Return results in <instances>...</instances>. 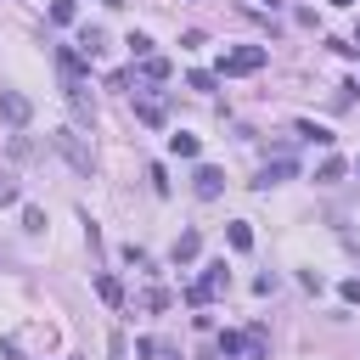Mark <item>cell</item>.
Instances as JSON below:
<instances>
[{"mask_svg":"<svg viewBox=\"0 0 360 360\" xmlns=\"http://www.w3.org/2000/svg\"><path fill=\"white\" fill-rule=\"evenodd\" d=\"M248 360H270V338H264V327H248V349H242Z\"/></svg>","mask_w":360,"mask_h":360,"instance_id":"obj_8","label":"cell"},{"mask_svg":"<svg viewBox=\"0 0 360 360\" xmlns=\"http://www.w3.org/2000/svg\"><path fill=\"white\" fill-rule=\"evenodd\" d=\"M96 287H102V298H107V304H124V293H118V282H113V276H96Z\"/></svg>","mask_w":360,"mask_h":360,"instance_id":"obj_19","label":"cell"},{"mask_svg":"<svg viewBox=\"0 0 360 360\" xmlns=\"http://www.w3.org/2000/svg\"><path fill=\"white\" fill-rule=\"evenodd\" d=\"M298 135H304V141H315V147H332V141H338L327 124H298Z\"/></svg>","mask_w":360,"mask_h":360,"instance_id":"obj_9","label":"cell"},{"mask_svg":"<svg viewBox=\"0 0 360 360\" xmlns=\"http://www.w3.org/2000/svg\"><path fill=\"white\" fill-rule=\"evenodd\" d=\"M225 237H231V248H237V253H248V248H253V231H248L242 219H237V225H231V231H225Z\"/></svg>","mask_w":360,"mask_h":360,"instance_id":"obj_13","label":"cell"},{"mask_svg":"<svg viewBox=\"0 0 360 360\" xmlns=\"http://www.w3.org/2000/svg\"><path fill=\"white\" fill-rule=\"evenodd\" d=\"M79 51L96 57V51H102V28H84V34H79Z\"/></svg>","mask_w":360,"mask_h":360,"instance_id":"obj_15","label":"cell"},{"mask_svg":"<svg viewBox=\"0 0 360 360\" xmlns=\"http://www.w3.org/2000/svg\"><path fill=\"white\" fill-rule=\"evenodd\" d=\"M219 287H231V270H225V259H219V264H208V270H203V282H197V287H192V304H208V298H214V293H219Z\"/></svg>","mask_w":360,"mask_h":360,"instance_id":"obj_3","label":"cell"},{"mask_svg":"<svg viewBox=\"0 0 360 360\" xmlns=\"http://www.w3.org/2000/svg\"><path fill=\"white\" fill-rule=\"evenodd\" d=\"M147 180H152V192H158V197L169 192V174H163V163H152V169H147Z\"/></svg>","mask_w":360,"mask_h":360,"instance_id":"obj_20","label":"cell"},{"mask_svg":"<svg viewBox=\"0 0 360 360\" xmlns=\"http://www.w3.org/2000/svg\"><path fill=\"white\" fill-rule=\"evenodd\" d=\"M282 180H293V163H287V158H276V163H264L253 186H282Z\"/></svg>","mask_w":360,"mask_h":360,"instance_id":"obj_6","label":"cell"},{"mask_svg":"<svg viewBox=\"0 0 360 360\" xmlns=\"http://www.w3.org/2000/svg\"><path fill=\"white\" fill-rule=\"evenodd\" d=\"M6 203H17V180H6V174H0V208H6Z\"/></svg>","mask_w":360,"mask_h":360,"instance_id":"obj_22","label":"cell"},{"mask_svg":"<svg viewBox=\"0 0 360 360\" xmlns=\"http://www.w3.org/2000/svg\"><path fill=\"white\" fill-rule=\"evenodd\" d=\"M343 298H349V304H360V282H343Z\"/></svg>","mask_w":360,"mask_h":360,"instance_id":"obj_24","label":"cell"},{"mask_svg":"<svg viewBox=\"0 0 360 360\" xmlns=\"http://www.w3.org/2000/svg\"><path fill=\"white\" fill-rule=\"evenodd\" d=\"M23 231H34V237L45 231V214H39V208H28V214H23Z\"/></svg>","mask_w":360,"mask_h":360,"instance_id":"obj_21","label":"cell"},{"mask_svg":"<svg viewBox=\"0 0 360 360\" xmlns=\"http://www.w3.org/2000/svg\"><path fill=\"white\" fill-rule=\"evenodd\" d=\"M0 118H6L12 129H23V124L34 118V107H28V96H23V90H0Z\"/></svg>","mask_w":360,"mask_h":360,"instance_id":"obj_2","label":"cell"},{"mask_svg":"<svg viewBox=\"0 0 360 360\" xmlns=\"http://www.w3.org/2000/svg\"><path fill=\"white\" fill-rule=\"evenodd\" d=\"M259 68H264V51H259V45H242V51H231V57L219 62V73H259Z\"/></svg>","mask_w":360,"mask_h":360,"instance_id":"obj_4","label":"cell"},{"mask_svg":"<svg viewBox=\"0 0 360 360\" xmlns=\"http://www.w3.org/2000/svg\"><path fill=\"white\" fill-rule=\"evenodd\" d=\"M79 12H73V0H51V23H73Z\"/></svg>","mask_w":360,"mask_h":360,"instance_id":"obj_16","label":"cell"},{"mask_svg":"<svg viewBox=\"0 0 360 360\" xmlns=\"http://www.w3.org/2000/svg\"><path fill=\"white\" fill-rule=\"evenodd\" d=\"M169 152H174V158H197V135H186V129L169 135Z\"/></svg>","mask_w":360,"mask_h":360,"instance_id":"obj_10","label":"cell"},{"mask_svg":"<svg viewBox=\"0 0 360 360\" xmlns=\"http://www.w3.org/2000/svg\"><path fill=\"white\" fill-rule=\"evenodd\" d=\"M124 45H129V51H135V57H141V62H147V57H152V39H147V34H129V39H124Z\"/></svg>","mask_w":360,"mask_h":360,"instance_id":"obj_17","label":"cell"},{"mask_svg":"<svg viewBox=\"0 0 360 360\" xmlns=\"http://www.w3.org/2000/svg\"><path fill=\"white\" fill-rule=\"evenodd\" d=\"M186 84H192V90H214V73H203V68H197V73H186Z\"/></svg>","mask_w":360,"mask_h":360,"instance_id":"obj_23","label":"cell"},{"mask_svg":"<svg viewBox=\"0 0 360 360\" xmlns=\"http://www.w3.org/2000/svg\"><path fill=\"white\" fill-rule=\"evenodd\" d=\"M51 141H57V152H62V158H68V163H73L79 174H90V169H96V158H90V147L79 141V135H73V129H57V135H51Z\"/></svg>","mask_w":360,"mask_h":360,"instance_id":"obj_1","label":"cell"},{"mask_svg":"<svg viewBox=\"0 0 360 360\" xmlns=\"http://www.w3.org/2000/svg\"><path fill=\"white\" fill-rule=\"evenodd\" d=\"M192 192H197L203 203H208V197H219V192H225V174H219L214 163H203V169L192 174Z\"/></svg>","mask_w":360,"mask_h":360,"instance_id":"obj_5","label":"cell"},{"mask_svg":"<svg viewBox=\"0 0 360 360\" xmlns=\"http://www.w3.org/2000/svg\"><path fill=\"white\" fill-rule=\"evenodd\" d=\"M141 73H147V79H169V62H163V57H147Z\"/></svg>","mask_w":360,"mask_h":360,"instance_id":"obj_18","label":"cell"},{"mask_svg":"<svg viewBox=\"0 0 360 360\" xmlns=\"http://www.w3.org/2000/svg\"><path fill=\"white\" fill-rule=\"evenodd\" d=\"M197 248H203V237H197V231H180V242H174V264H192V259H197Z\"/></svg>","mask_w":360,"mask_h":360,"instance_id":"obj_7","label":"cell"},{"mask_svg":"<svg viewBox=\"0 0 360 360\" xmlns=\"http://www.w3.org/2000/svg\"><path fill=\"white\" fill-rule=\"evenodd\" d=\"M315 180H321V186H338L343 180V158H327L321 169H315Z\"/></svg>","mask_w":360,"mask_h":360,"instance_id":"obj_11","label":"cell"},{"mask_svg":"<svg viewBox=\"0 0 360 360\" xmlns=\"http://www.w3.org/2000/svg\"><path fill=\"white\" fill-rule=\"evenodd\" d=\"M242 349H248V338H237V332H225V338H219V354H225V360H237Z\"/></svg>","mask_w":360,"mask_h":360,"instance_id":"obj_14","label":"cell"},{"mask_svg":"<svg viewBox=\"0 0 360 360\" xmlns=\"http://www.w3.org/2000/svg\"><path fill=\"white\" fill-rule=\"evenodd\" d=\"M135 113H141L147 124H163V102H158V96H141V102H135Z\"/></svg>","mask_w":360,"mask_h":360,"instance_id":"obj_12","label":"cell"}]
</instances>
